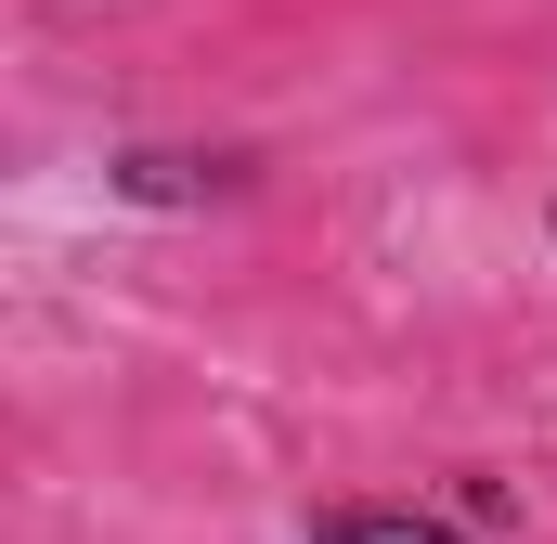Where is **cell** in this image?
I'll return each mask as SVG.
<instances>
[{
	"label": "cell",
	"mask_w": 557,
	"mask_h": 544,
	"mask_svg": "<svg viewBox=\"0 0 557 544\" xmlns=\"http://www.w3.org/2000/svg\"><path fill=\"white\" fill-rule=\"evenodd\" d=\"M441 519H454V532H519V480H493V467H454V493H441Z\"/></svg>",
	"instance_id": "cell-3"
},
{
	"label": "cell",
	"mask_w": 557,
	"mask_h": 544,
	"mask_svg": "<svg viewBox=\"0 0 557 544\" xmlns=\"http://www.w3.org/2000/svg\"><path fill=\"white\" fill-rule=\"evenodd\" d=\"M545 247H557V208H545Z\"/></svg>",
	"instance_id": "cell-4"
},
{
	"label": "cell",
	"mask_w": 557,
	"mask_h": 544,
	"mask_svg": "<svg viewBox=\"0 0 557 544\" xmlns=\"http://www.w3.org/2000/svg\"><path fill=\"white\" fill-rule=\"evenodd\" d=\"M260 169L234 156V143H117L104 156V195L117 208H156V221H182V208H234Z\"/></svg>",
	"instance_id": "cell-1"
},
{
	"label": "cell",
	"mask_w": 557,
	"mask_h": 544,
	"mask_svg": "<svg viewBox=\"0 0 557 544\" xmlns=\"http://www.w3.org/2000/svg\"><path fill=\"white\" fill-rule=\"evenodd\" d=\"M298 544H480V532H454L441 506H311Z\"/></svg>",
	"instance_id": "cell-2"
}]
</instances>
